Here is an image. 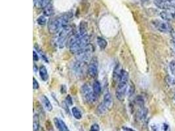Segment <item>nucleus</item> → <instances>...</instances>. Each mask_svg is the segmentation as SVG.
Wrapping results in <instances>:
<instances>
[{"instance_id":"obj_29","label":"nucleus","mask_w":175,"mask_h":131,"mask_svg":"<svg viewBox=\"0 0 175 131\" xmlns=\"http://www.w3.org/2000/svg\"><path fill=\"white\" fill-rule=\"evenodd\" d=\"M125 130H126V131H135V130H133L131 128H128V127H125V128H124L123 129Z\"/></svg>"},{"instance_id":"obj_5","label":"nucleus","mask_w":175,"mask_h":131,"mask_svg":"<svg viewBox=\"0 0 175 131\" xmlns=\"http://www.w3.org/2000/svg\"><path fill=\"white\" fill-rule=\"evenodd\" d=\"M93 52V47L91 44L87 45L85 47L76 53V59L78 62L84 63L88 61Z\"/></svg>"},{"instance_id":"obj_33","label":"nucleus","mask_w":175,"mask_h":131,"mask_svg":"<svg viewBox=\"0 0 175 131\" xmlns=\"http://www.w3.org/2000/svg\"><path fill=\"white\" fill-rule=\"evenodd\" d=\"M174 48H175V39L174 40Z\"/></svg>"},{"instance_id":"obj_28","label":"nucleus","mask_w":175,"mask_h":131,"mask_svg":"<svg viewBox=\"0 0 175 131\" xmlns=\"http://www.w3.org/2000/svg\"><path fill=\"white\" fill-rule=\"evenodd\" d=\"M33 59H34V61H38L39 60V55L35 50L33 51Z\"/></svg>"},{"instance_id":"obj_4","label":"nucleus","mask_w":175,"mask_h":131,"mask_svg":"<svg viewBox=\"0 0 175 131\" xmlns=\"http://www.w3.org/2000/svg\"><path fill=\"white\" fill-rule=\"evenodd\" d=\"M72 31V28L69 25V26L62 29L61 30L58 32V34L55 40V43L57 47L60 48L64 47V45H65L66 42L67 41L68 38L69 37Z\"/></svg>"},{"instance_id":"obj_17","label":"nucleus","mask_w":175,"mask_h":131,"mask_svg":"<svg viewBox=\"0 0 175 131\" xmlns=\"http://www.w3.org/2000/svg\"><path fill=\"white\" fill-rule=\"evenodd\" d=\"M97 44L99 46V47L101 49H105L108 45V42L106 40L102 37H97Z\"/></svg>"},{"instance_id":"obj_11","label":"nucleus","mask_w":175,"mask_h":131,"mask_svg":"<svg viewBox=\"0 0 175 131\" xmlns=\"http://www.w3.org/2000/svg\"><path fill=\"white\" fill-rule=\"evenodd\" d=\"M40 100H41V104H43V107L47 111L51 112L53 110V105L46 96H45V95L41 96Z\"/></svg>"},{"instance_id":"obj_13","label":"nucleus","mask_w":175,"mask_h":131,"mask_svg":"<svg viewBox=\"0 0 175 131\" xmlns=\"http://www.w3.org/2000/svg\"><path fill=\"white\" fill-rule=\"evenodd\" d=\"M39 74L41 79H42L43 81H47L49 75H48V72H47V70L46 68V67H45V66H41L39 69Z\"/></svg>"},{"instance_id":"obj_31","label":"nucleus","mask_w":175,"mask_h":131,"mask_svg":"<svg viewBox=\"0 0 175 131\" xmlns=\"http://www.w3.org/2000/svg\"><path fill=\"white\" fill-rule=\"evenodd\" d=\"M65 131H70V130L68 129V127H66V129H65Z\"/></svg>"},{"instance_id":"obj_26","label":"nucleus","mask_w":175,"mask_h":131,"mask_svg":"<svg viewBox=\"0 0 175 131\" xmlns=\"http://www.w3.org/2000/svg\"><path fill=\"white\" fill-rule=\"evenodd\" d=\"M33 88L34 89H38L39 88V84L34 78H33Z\"/></svg>"},{"instance_id":"obj_25","label":"nucleus","mask_w":175,"mask_h":131,"mask_svg":"<svg viewBox=\"0 0 175 131\" xmlns=\"http://www.w3.org/2000/svg\"><path fill=\"white\" fill-rule=\"evenodd\" d=\"M90 131H100V126L98 124L94 123L91 126Z\"/></svg>"},{"instance_id":"obj_2","label":"nucleus","mask_w":175,"mask_h":131,"mask_svg":"<svg viewBox=\"0 0 175 131\" xmlns=\"http://www.w3.org/2000/svg\"><path fill=\"white\" fill-rule=\"evenodd\" d=\"M89 37L88 33H83L79 32L77 34L71 38L69 43L70 50L72 53H77L82 49L89 45Z\"/></svg>"},{"instance_id":"obj_15","label":"nucleus","mask_w":175,"mask_h":131,"mask_svg":"<svg viewBox=\"0 0 175 131\" xmlns=\"http://www.w3.org/2000/svg\"><path fill=\"white\" fill-rule=\"evenodd\" d=\"M39 129V118L37 114H34L33 118V130L34 131H38Z\"/></svg>"},{"instance_id":"obj_9","label":"nucleus","mask_w":175,"mask_h":131,"mask_svg":"<svg viewBox=\"0 0 175 131\" xmlns=\"http://www.w3.org/2000/svg\"><path fill=\"white\" fill-rule=\"evenodd\" d=\"M161 17L165 21L175 19V7H169L161 12Z\"/></svg>"},{"instance_id":"obj_1","label":"nucleus","mask_w":175,"mask_h":131,"mask_svg":"<svg viewBox=\"0 0 175 131\" xmlns=\"http://www.w3.org/2000/svg\"><path fill=\"white\" fill-rule=\"evenodd\" d=\"M73 17V15L71 12H66L55 19L49 24V31L51 33H56L59 32L62 29L69 26V23Z\"/></svg>"},{"instance_id":"obj_12","label":"nucleus","mask_w":175,"mask_h":131,"mask_svg":"<svg viewBox=\"0 0 175 131\" xmlns=\"http://www.w3.org/2000/svg\"><path fill=\"white\" fill-rule=\"evenodd\" d=\"M54 123H55L57 129L59 131H65L66 128L67 127V126L66 125L64 122L61 119H58V118H55V119H54Z\"/></svg>"},{"instance_id":"obj_14","label":"nucleus","mask_w":175,"mask_h":131,"mask_svg":"<svg viewBox=\"0 0 175 131\" xmlns=\"http://www.w3.org/2000/svg\"><path fill=\"white\" fill-rule=\"evenodd\" d=\"M93 91L94 92V93L97 96H98L101 93V91H102L101 84L98 81H95L93 83Z\"/></svg>"},{"instance_id":"obj_27","label":"nucleus","mask_w":175,"mask_h":131,"mask_svg":"<svg viewBox=\"0 0 175 131\" xmlns=\"http://www.w3.org/2000/svg\"><path fill=\"white\" fill-rule=\"evenodd\" d=\"M66 103L68 105H72V99L71 98V96L70 95H68L67 97H66Z\"/></svg>"},{"instance_id":"obj_20","label":"nucleus","mask_w":175,"mask_h":131,"mask_svg":"<svg viewBox=\"0 0 175 131\" xmlns=\"http://www.w3.org/2000/svg\"><path fill=\"white\" fill-rule=\"evenodd\" d=\"M165 83L168 84V86L170 87H175V79L171 77V76L166 75V77L165 78Z\"/></svg>"},{"instance_id":"obj_23","label":"nucleus","mask_w":175,"mask_h":131,"mask_svg":"<svg viewBox=\"0 0 175 131\" xmlns=\"http://www.w3.org/2000/svg\"><path fill=\"white\" fill-rule=\"evenodd\" d=\"M169 69L172 75L175 76V60H172L169 63Z\"/></svg>"},{"instance_id":"obj_10","label":"nucleus","mask_w":175,"mask_h":131,"mask_svg":"<svg viewBox=\"0 0 175 131\" xmlns=\"http://www.w3.org/2000/svg\"><path fill=\"white\" fill-rule=\"evenodd\" d=\"M98 62L97 58L93 57L91 59L88 66V74L91 78H95L98 74Z\"/></svg>"},{"instance_id":"obj_3","label":"nucleus","mask_w":175,"mask_h":131,"mask_svg":"<svg viewBox=\"0 0 175 131\" xmlns=\"http://www.w3.org/2000/svg\"><path fill=\"white\" fill-rule=\"evenodd\" d=\"M113 105V100L110 93L106 92L104 96L102 102L99 104L97 109V113L98 115H103L106 113L112 107Z\"/></svg>"},{"instance_id":"obj_24","label":"nucleus","mask_w":175,"mask_h":131,"mask_svg":"<svg viewBox=\"0 0 175 131\" xmlns=\"http://www.w3.org/2000/svg\"><path fill=\"white\" fill-rule=\"evenodd\" d=\"M135 85L133 84V83H131L130 84V86H129V87L128 88V95L129 96H132L133 94H134V92H135Z\"/></svg>"},{"instance_id":"obj_32","label":"nucleus","mask_w":175,"mask_h":131,"mask_svg":"<svg viewBox=\"0 0 175 131\" xmlns=\"http://www.w3.org/2000/svg\"><path fill=\"white\" fill-rule=\"evenodd\" d=\"M173 100H174V102H175V94H174V96H173Z\"/></svg>"},{"instance_id":"obj_22","label":"nucleus","mask_w":175,"mask_h":131,"mask_svg":"<svg viewBox=\"0 0 175 131\" xmlns=\"http://www.w3.org/2000/svg\"><path fill=\"white\" fill-rule=\"evenodd\" d=\"M47 20L46 18L45 17V16H40L37 19V22L40 26H44L46 24Z\"/></svg>"},{"instance_id":"obj_8","label":"nucleus","mask_w":175,"mask_h":131,"mask_svg":"<svg viewBox=\"0 0 175 131\" xmlns=\"http://www.w3.org/2000/svg\"><path fill=\"white\" fill-rule=\"evenodd\" d=\"M128 90V83L118 82L116 88V97L119 100H123L126 95Z\"/></svg>"},{"instance_id":"obj_30","label":"nucleus","mask_w":175,"mask_h":131,"mask_svg":"<svg viewBox=\"0 0 175 131\" xmlns=\"http://www.w3.org/2000/svg\"><path fill=\"white\" fill-rule=\"evenodd\" d=\"M34 71H35V72H36V71H37V67L35 64H34Z\"/></svg>"},{"instance_id":"obj_19","label":"nucleus","mask_w":175,"mask_h":131,"mask_svg":"<svg viewBox=\"0 0 175 131\" xmlns=\"http://www.w3.org/2000/svg\"><path fill=\"white\" fill-rule=\"evenodd\" d=\"M43 14L45 16H49L53 14V7L51 4H49L47 7H45L44 8Z\"/></svg>"},{"instance_id":"obj_6","label":"nucleus","mask_w":175,"mask_h":131,"mask_svg":"<svg viewBox=\"0 0 175 131\" xmlns=\"http://www.w3.org/2000/svg\"><path fill=\"white\" fill-rule=\"evenodd\" d=\"M81 92L83 98L88 103H93L97 100V96L94 93L93 88L87 84H84L81 87Z\"/></svg>"},{"instance_id":"obj_16","label":"nucleus","mask_w":175,"mask_h":131,"mask_svg":"<svg viewBox=\"0 0 175 131\" xmlns=\"http://www.w3.org/2000/svg\"><path fill=\"white\" fill-rule=\"evenodd\" d=\"M147 114H148V109L146 108L145 107L140 108L138 112V117L139 118V119L140 120L145 119L146 117L147 116Z\"/></svg>"},{"instance_id":"obj_21","label":"nucleus","mask_w":175,"mask_h":131,"mask_svg":"<svg viewBox=\"0 0 175 131\" xmlns=\"http://www.w3.org/2000/svg\"><path fill=\"white\" fill-rule=\"evenodd\" d=\"M135 102L140 108L144 107V100L142 96H137L135 99Z\"/></svg>"},{"instance_id":"obj_7","label":"nucleus","mask_w":175,"mask_h":131,"mask_svg":"<svg viewBox=\"0 0 175 131\" xmlns=\"http://www.w3.org/2000/svg\"><path fill=\"white\" fill-rule=\"evenodd\" d=\"M153 25L158 31L162 33H169L172 30V27L165 20H156L153 21Z\"/></svg>"},{"instance_id":"obj_18","label":"nucleus","mask_w":175,"mask_h":131,"mask_svg":"<svg viewBox=\"0 0 175 131\" xmlns=\"http://www.w3.org/2000/svg\"><path fill=\"white\" fill-rule=\"evenodd\" d=\"M72 113L73 116L76 118V119H81L82 117V114L81 111L77 107H73L72 109Z\"/></svg>"}]
</instances>
